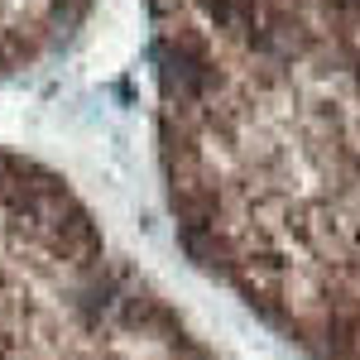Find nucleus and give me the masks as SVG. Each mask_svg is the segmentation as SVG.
I'll list each match as a JSON object with an SVG mask.
<instances>
[{"label": "nucleus", "instance_id": "f03ea898", "mask_svg": "<svg viewBox=\"0 0 360 360\" xmlns=\"http://www.w3.org/2000/svg\"><path fill=\"white\" fill-rule=\"evenodd\" d=\"M86 0H0V68L34 58L82 15Z\"/></svg>", "mask_w": 360, "mask_h": 360}, {"label": "nucleus", "instance_id": "f257e3e1", "mask_svg": "<svg viewBox=\"0 0 360 360\" xmlns=\"http://www.w3.org/2000/svg\"><path fill=\"white\" fill-rule=\"evenodd\" d=\"M0 360H183V332L68 188L0 154Z\"/></svg>", "mask_w": 360, "mask_h": 360}]
</instances>
